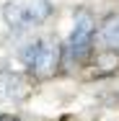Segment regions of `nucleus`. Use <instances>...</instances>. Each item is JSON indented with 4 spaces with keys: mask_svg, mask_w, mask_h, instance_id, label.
<instances>
[{
    "mask_svg": "<svg viewBox=\"0 0 119 121\" xmlns=\"http://www.w3.org/2000/svg\"><path fill=\"white\" fill-rule=\"evenodd\" d=\"M104 41L109 47H119V18L109 21V26H104Z\"/></svg>",
    "mask_w": 119,
    "mask_h": 121,
    "instance_id": "f257e3e1",
    "label": "nucleus"
}]
</instances>
